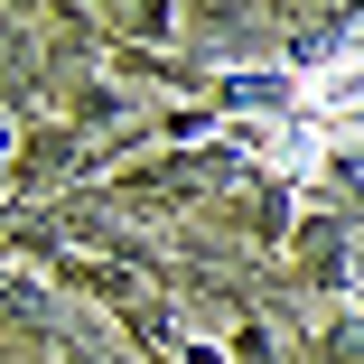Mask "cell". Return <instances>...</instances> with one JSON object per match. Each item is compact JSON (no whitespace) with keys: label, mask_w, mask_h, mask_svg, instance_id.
<instances>
[{"label":"cell","mask_w":364,"mask_h":364,"mask_svg":"<svg viewBox=\"0 0 364 364\" xmlns=\"http://www.w3.org/2000/svg\"><path fill=\"white\" fill-rule=\"evenodd\" d=\"M299 112H309V122L364 112V38H355L346 56H327V65H309V75H299Z\"/></svg>","instance_id":"cell-1"}]
</instances>
